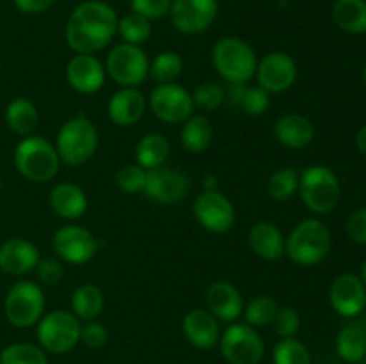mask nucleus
Returning a JSON list of instances; mask_svg holds the SVG:
<instances>
[{
    "label": "nucleus",
    "mask_w": 366,
    "mask_h": 364,
    "mask_svg": "<svg viewBox=\"0 0 366 364\" xmlns=\"http://www.w3.org/2000/svg\"><path fill=\"white\" fill-rule=\"evenodd\" d=\"M14 7L24 14H41L54 6L56 0H13Z\"/></svg>",
    "instance_id": "nucleus-46"
},
{
    "label": "nucleus",
    "mask_w": 366,
    "mask_h": 364,
    "mask_svg": "<svg viewBox=\"0 0 366 364\" xmlns=\"http://www.w3.org/2000/svg\"><path fill=\"white\" fill-rule=\"evenodd\" d=\"M66 81L81 95H93L106 84V68L93 54H75L66 64Z\"/></svg>",
    "instance_id": "nucleus-18"
},
{
    "label": "nucleus",
    "mask_w": 366,
    "mask_h": 364,
    "mask_svg": "<svg viewBox=\"0 0 366 364\" xmlns=\"http://www.w3.org/2000/svg\"><path fill=\"white\" fill-rule=\"evenodd\" d=\"M104 68L122 88H139L149 79L150 59L139 45L120 43L107 54Z\"/></svg>",
    "instance_id": "nucleus-9"
},
{
    "label": "nucleus",
    "mask_w": 366,
    "mask_h": 364,
    "mask_svg": "<svg viewBox=\"0 0 366 364\" xmlns=\"http://www.w3.org/2000/svg\"><path fill=\"white\" fill-rule=\"evenodd\" d=\"M356 146H357V150L363 153V156H366V123L360 128V132H357Z\"/></svg>",
    "instance_id": "nucleus-48"
},
{
    "label": "nucleus",
    "mask_w": 366,
    "mask_h": 364,
    "mask_svg": "<svg viewBox=\"0 0 366 364\" xmlns=\"http://www.w3.org/2000/svg\"><path fill=\"white\" fill-rule=\"evenodd\" d=\"M170 20L182 34H200L214 24L218 0H172Z\"/></svg>",
    "instance_id": "nucleus-14"
},
{
    "label": "nucleus",
    "mask_w": 366,
    "mask_h": 364,
    "mask_svg": "<svg viewBox=\"0 0 366 364\" xmlns=\"http://www.w3.org/2000/svg\"><path fill=\"white\" fill-rule=\"evenodd\" d=\"M365 359H366V357H365Z\"/></svg>",
    "instance_id": "nucleus-53"
},
{
    "label": "nucleus",
    "mask_w": 366,
    "mask_h": 364,
    "mask_svg": "<svg viewBox=\"0 0 366 364\" xmlns=\"http://www.w3.org/2000/svg\"><path fill=\"white\" fill-rule=\"evenodd\" d=\"M0 66H2V57H0Z\"/></svg>",
    "instance_id": "nucleus-52"
},
{
    "label": "nucleus",
    "mask_w": 366,
    "mask_h": 364,
    "mask_svg": "<svg viewBox=\"0 0 366 364\" xmlns=\"http://www.w3.org/2000/svg\"><path fill=\"white\" fill-rule=\"evenodd\" d=\"M250 250L263 261H279L285 257L286 236L272 221H257L247 236Z\"/></svg>",
    "instance_id": "nucleus-25"
},
{
    "label": "nucleus",
    "mask_w": 366,
    "mask_h": 364,
    "mask_svg": "<svg viewBox=\"0 0 366 364\" xmlns=\"http://www.w3.org/2000/svg\"><path fill=\"white\" fill-rule=\"evenodd\" d=\"M170 141L159 132H149L136 145V163L145 170L164 166L170 156Z\"/></svg>",
    "instance_id": "nucleus-29"
},
{
    "label": "nucleus",
    "mask_w": 366,
    "mask_h": 364,
    "mask_svg": "<svg viewBox=\"0 0 366 364\" xmlns=\"http://www.w3.org/2000/svg\"><path fill=\"white\" fill-rule=\"evenodd\" d=\"M206 309L224 323H234L243 316V296L234 284L227 280H217L206 289Z\"/></svg>",
    "instance_id": "nucleus-19"
},
{
    "label": "nucleus",
    "mask_w": 366,
    "mask_h": 364,
    "mask_svg": "<svg viewBox=\"0 0 366 364\" xmlns=\"http://www.w3.org/2000/svg\"><path fill=\"white\" fill-rule=\"evenodd\" d=\"M39 259V250L29 239L11 238L0 245V270L7 275L21 277L31 273Z\"/></svg>",
    "instance_id": "nucleus-21"
},
{
    "label": "nucleus",
    "mask_w": 366,
    "mask_h": 364,
    "mask_svg": "<svg viewBox=\"0 0 366 364\" xmlns=\"http://www.w3.org/2000/svg\"><path fill=\"white\" fill-rule=\"evenodd\" d=\"M332 236L318 218H306L286 236L285 256L299 266H315L329 256Z\"/></svg>",
    "instance_id": "nucleus-2"
},
{
    "label": "nucleus",
    "mask_w": 366,
    "mask_h": 364,
    "mask_svg": "<svg viewBox=\"0 0 366 364\" xmlns=\"http://www.w3.org/2000/svg\"><path fill=\"white\" fill-rule=\"evenodd\" d=\"M52 248L64 263L84 264L99 252V239L82 225L68 223L54 232Z\"/></svg>",
    "instance_id": "nucleus-12"
},
{
    "label": "nucleus",
    "mask_w": 366,
    "mask_h": 364,
    "mask_svg": "<svg viewBox=\"0 0 366 364\" xmlns=\"http://www.w3.org/2000/svg\"><path fill=\"white\" fill-rule=\"evenodd\" d=\"M172 0H131L132 13L147 20H161L170 13Z\"/></svg>",
    "instance_id": "nucleus-43"
},
{
    "label": "nucleus",
    "mask_w": 366,
    "mask_h": 364,
    "mask_svg": "<svg viewBox=\"0 0 366 364\" xmlns=\"http://www.w3.org/2000/svg\"><path fill=\"white\" fill-rule=\"evenodd\" d=\"M222 357L229 364H259L264 357V341L249 323H229L218 341Z\"/></svg>",
    "instance_id": "nucleus-10"
},
{
    "label": "nucleus",
    "mask_w": 366,
    "mask_h": 364,
    "mask_svg": "<svg viewBox=\"0 0 366 364\" xmlns=\"http://www.w3.org/2000/svg\"><path fill=\"white\" fill-rule=\"evenodd\" d=\"M274 138L279 145L292 150L306 148L315 139V125L300 113H290L277 118L272 127Z\"/></svg>",
    "instance_id": "nucleus-23"
},
{
    "label": "nucleus",
    "mask_w": 366,
    "mask_h": 364,
    "mask_svg": "<svg viewBox=\"0 0 366 364\" xmlns=\"http://www.w3.org/2000/svg\"><path fill=\"white\" fill-rule=\"evenodd\" d=\"M147 107L145 95L138 88H120L107 102V114L118 127H132L142 120Z\"/></svg>",
    "instance_id": "nucleus-22"
},
{
    "label": "nucleus",
    "mask_w": 366,
    "mask_h": 364,
    "mask_svg": "<svg viewBox=\"0 0 366 364\" xmlns=\"http://www.w3.org/2000/svg\"><path fill=\"white\" fill-rule=\"evenodd\" d=\"M332 20L349 34H365L366 0H336L332 6Z\"/></svg>",
    "instance_id": "nucleus-30"
},
{
    "label": "nucleus",
    "mask_w": 366,
    "mask_h": 364,
    "mask_svg": "<svg viewBox=\"0 0 366 364\" xmlns=\"http://www.w3.org/2000/svg\"><path fill=\"white\" fill-rule=\"evenodd\" d=\"M147 103H149V109L152 111L157 120L172 125L184 123L195 111L192 93L179 86L177 82L157 84L150 91Z\"/></svg>",
    "instance_id": "nucleus-11"
},
{
    "label": "nucleus",
    "mask_w": 366,
    "mask_h": 364,
    "mask_svg": "<svg viewBox=\"0 0 366 364\" xmlns=\"http://www.w3.org/2000/svg\"><path fill=\"white\" fill-rule=\"evenodd\" d=\"M189 178L175 168L159 166L147 170V181L143 193L150 200L163 206L177 203L189 195Z\"/></svg>",
    "instance_id": "nucleus-16"
},
{
    "label": "nucleus",
    "mask_w": 366,
    "mask_h": 364,
    "mask_svg": "<svg viewBox=\"0 0 366 364\" xmlns=\"http://www.w3.org/2000/svg\"><path fill=\"white\" fill-rule=\"evenodd\" d=\"M81 327L82 321L71 310H50L36 325L38 345L46 353L63 355L81 343Z\"/></svg>",
    "instance_id": "nucleus-7"
},
{
    "label": "nucleus",
    "mask_w": 366,
    "mask_h": 364,
    "mask_svg": "<svg viewBox=\"0 0 366 364\" xmlns=\"http://www.w3.org/2000/svg\"><path fill=\"white\" fill-rule=\"evenodd\" d=\"M331 307L343 318L360 316L366 307V288L357 275L342 273L329 288Z\"/></svg>",
    "instance_id": "nucleus-17"
},
{
    "label": "nucleus",
    "mask_w": 366,
    "mask_h": 364,
    "mask_svg": "<svg viewBox=\"0 0 366 364\" xmlns=\"http://www.w3.org/2000/svg\"><path fill=\"white\" fill-rule=\"evenodd\" d=\"M104 293L99 285L86 284L77 285L71 293L70 309L81 321H92L102 314L104 310Z\"/></svg>",
    "instance_id": "nucleus-27"
},
{
    "label": "nucleus",
    "mask_w": 366,
    "mask_h": 364,
    "mask_svg": "<svg viewBox=\"0 0 366 364\" xmlns=\"http://www.w3.org/2000/svg\"><path fill=\"white\" fill-rule=\"evenodd\" d=\"M117 31V11L102 0H86L71 11L64 39L75 54H97L109 45Z\"/></svg>",
    "instance_id": "nucleus-1"
},
{
    "label": "nucleus",
    "mask_w": 366,
    "mask_h": 364,
    "mask_svg": "<svg viewBox=\"0 0 366 364\" xmlns=\"http://www.w3.org/2000/svg\"><path fill=\"white\" fill-rule=\"evenodd\" d=\"M147 181V170L139 166L138 163L125 164V166L118 168L117 175H114V184L120 191L134 195V193L143 191Z\"/></svg>",
    "instance_id": "nucleus-39"
},
{
    "label": "nucleus",
    "mask_w": 366,
    "mask_h": 364,
    "mask_svg": "<svg viewBox=\"0 0 366 364\" xmlns=\"http://www.w3.org/2000/svg\"><path fill=\"white\" fill-rule=\"evenodd\" d=\"M213 143V125L204 114H192L182 123L181 145L189 153H202Z\"/></svg>",
    "instance_id": "nucleus-28"
},
{
    "label": "nucleus",
    "mask_w": 366,
    "mask_h": 364,
    "mask_svg": "<svg viewBox=\"0 0 366 364\" xmlns=\"http://www.w3.org/2000/svg\"><path fill=\"white\" fill-rule=\"evenodd\" d=\"M0 364H49V353L34 343H11L0 352Z\"/></svg>",
    "instance_id": "nucleus-34"
},
{
    "label": "nucleus",
    "mask_w": 366,
    "mask_h": 364,
    "mask_svg": "<svg viewBox=\"0 0 366 364\" xmlns=\"http://www.w3.org/2000/svg\"><path fill=\"white\" fill-rule=\"evenodd\" d=\"M49 206L56 216L74 221L88 211V196L75 182H59L49 193Z\"/></svg>",
    "instance_id": "nucleus-24"
},
{
    "label": "nucleus",
    "mask_w": 366,
    "mask_h": 364,
    "mask_svg": "<svg viewBox=\"0 0 366 364\" xmlns=\"http://www.w3.org/2000/svg\"><path fill=\"white\" fill-rule=\"evenodd\" d=\"M274 364H313L310 348L297 338H285L275 343L272 350Z\"/></svg>",
    "instance_id": "nucleus-36"
},
{
    "label": "nucleus",
    "mask_w": 366,
    "mask_h": 364,
    "mask_svg": "<svg viewBox=\"0 0 366 364\" xmlns=\"http://www.w3.org/2000/svg\"><path fill=\"white\" fill-rule=\"evenodd\" d=\"M218 188H220V182L214 175H206L202 178V191H218Z\"/></svg>",
    "instance_id": "nucleus-47"
},
{
    "label": "nucleus",
    "mask_w": 366,
    "mask_h": 364,
    "mask_svg": "<svg viewBox=\"0 0 366 364\" xmlns=\"http://www.w3.org/2000/svg\"><path fill=\"white\" fill-rule=\"evenodd\" d=\"M54 146L61 163L74 168L82 166L97 153L99 131L86 114H75L61 125Z\"/></svg>",
    "instance_id": "nucleus-3"
},
{
    "label": "nucleus",
    "mask_w": 366,
    "mask_h": 364,
    "mask_svg": "<svg viewBox=\"0 0 366 364\" xmlns=\"http://www.w3.org/2000/svg\"><path fill=\"white\" fill-rule=\"evenodd\" d=\"M192 98L195 107L206 111V113H211V111H217L224 106L225 89L224 86H220L218 82L206 81L193 89Z\"/></svg>",
    "instance_id": "nucleus-38"
},
{
    "label": "nucleus",
    "mask_w": 366,
    "mask_h": 364,
    "mask_svg": "<svg viewBox=\"0 0 366 364\" xmlns=\"http://www.w3.org/2000/svg\"><path fill=\"white\" fill-rule=\"evenodd\" d=\"M117 34L122 36L124 43L142 46L152 34V24L139 14L131 13L124 18H118Z\"/></svg>",
    "instance_id": "nucleus-37"
},
{
    "label": "nucleus",
    "mask_w": 366,
    "mask_h": 364,
    "mask_svg": "<svg viewBox=\"0 0 366 364\" xmlns=\"http://www.w3.org/2000/svg\"><path fill=\"white\" fill-rule=\"evenodd\" d=\"M361 280H363V284H365V288H366V261L363 263V266H361Z\"/></svg>",
    "instance_id": "nucleus-49"
},
{
    "label": "nucleus",
    "mask_w": 366,
    "mask_h": 364,
    "mask_svg": "<svg viewBox=\"0 0 366 364\" xmlns=\"http://www.w3.org/2000/svg\"><path fill=\"white\" fill-rule=\"evenodd\" d=\"M277 309L279 303L274 296L259 295L247 303L245 309H243V318H245V323H249L250 327L263 328L272 325Z\"/></svg>",
    "instance_id": "nucleus-35"
},
{
    "label": "nucleus",
    "mask_w": 366,
    "mask_h": 364,
    "mask_svg": "<svg viewBox=\"0 0 366 364\" xmlns=\"http://www.w3.org/2000/svg\"><path fill=\"white\" fill-rule=\"evenodd\" d=\"M182 334L195 348L211 350L220 341V321L207 309H192L182 318Z\"/></svg>",
    "instance_id": "nucleus-20"
},
{
    "label": "nucleus",
    "mask_w": 366,
    "mask_h": 364,
    "mask_svg": "<svg viewBox=\"0 0 366 364\" xmlns=\"http://www.w3.org/2000/svg\"><path fill=\"white\" fill-rule=\"evenodd\" d=\"M184 61L174 50H163L150 61L149 77H152L157 84H170L182 75Z\"/></svg>",
    "instance_id": "nucleus-32"
},
{
    "label": "nucleus",
    "mask_w": 366,
    "mask_h": 364,
    "mask_svg": "<svg viewBox=\"0 0 366 364\" xmlns=\"http://www.w3.org/2000/svg\"><path fill=\"white\" fill-rule=\"evenodd\" d=\"M297 75V63L290 54L286 52H270L257 61L256 75L257 86L263 88L270 95L285 93L295 84Z\"/></svg>",
    "instance_id": "nucleus-15"
},
{
    "label": "nucleus",
    "mask_w": 366,
    "mask_h": 364,
    "mask_svg": "<svg viewBox=\"0 0 366 364\" xmlns=\"http://www.w3.org/2000/svg\"><path fill=\"white\" fill-rule=\"evenodd\" d=\"M6 123L14 134L21 136V138L32 136L39 123L38 107L25 96L11 100L6 107Z\"/></svg>",
    "instance_id": "nucleus-26"
},
{
    "label": "nucleus",
    "mask_w": 366,
    "mask_h": 364,
    "mask_svg": "<svg viewBox=\"0 0 366 364\" xmlns=\"http://www.w3.org/2000/svg\"><path fill=\"white\" fill-rule=\"evenodd\" d=\"M363 81H365V86H366V63H365V68H363Z\"/></svg>",
    "instance_id": "nucleus-50"
},
{
    "label": "nucleus",
    "mask_w": 366,
    "mask_h": 364,
    "mask_svg": "<svg viewBox=\"0 0 366 364\" xmlns=\"http://www.w3.org/2000/svg\"><path fill=\"white\" fill-rule=\"evenodd\" d=\"M0 191H2V178H0Z\"/></svg>",
    "instance_id": "nucleus-51"
},
{
    "label": "nucleus",
    "mask_w": 366,
    "mask_h": 364,
    "mask_svg": "<svg viewBox=\"0 0 366 364\" xmlns=\"http://www.w3.org/2000/svg\"><path fill=\"white\" fill-rule=\"evenodd\" d=\"M272 325L281 339L297 338L300 330V314L293 307H279Z\"/></svg>",
    "instance_id": "nucleus-41"
},
{
    "label": "nucleus",
    "mask_w": 366,
    "mask_h": 364,
    "mask_svg": "<svg viewBox=\"0 0 366 364\" xmlns=\"http://www.w3.org/2000/svg\"><path fill=\"white\" fill-rule=\"evenodd\" d=\"M211 61L218 75L229 84H247L256 75V50L238 36L218 39L211 52Z\"/></svg>",
    "instance_id": "nucleus-5"
},
{
    "label": "nucleus",
    "mask_w": 366,
    "mask_h": 364,
    "mask_svg": "<svg viewBox=\"0 0 366 364\" xmlns=\"http://www.w3.org/2000/svg\"><path fill=\"white\" fill-rule=\"evenodd\" d=\"M299 195L311 213L322 216L336 209L342 196V186L331 168L313 164L299 173Z\"/></svg>",
    "instance_id": "nucleus-6"
},
{
    "label": "nucleus",
    "mask_w": 366,
    "mask_h": 364,
    "mask_svg": "<svg viewBox=\"0 0 366 364\" xmlns=\"http://www.w3.org/2000/svg\"><path fill=\"white\" fill-rule=\"evenodd\" d=\"M239 107L247 116H263L270 107V93H267L259 86H247Z\"/></svg>",
    "instance_id": "nucleus-40"
},
{
    "label": "nucleus",
    "mask_w": 366,
    "mask_h": 364,
    "mask_svg": "<svg viewBox=\"0 0 366 364\" xmlns=\"http://www.w3.org/2000/svg\"><path fill=\"white\" fill-rule=\"evenodd\" d=\"M345 228L352 241L360 243V245H366V207L356 209L350 214Z\"/></svg>",
    "instance_id": "nucleus-45"
},
{
    "label": "nucleus",
    "mask_w": 366,
    "mask_h": 364,
    "mask_svg": "<svg viewBox=\"0 0 366 364\" xmlns=\"http://www.w3.org/2000/svg\"><path fill=\"white\" fill-rule=\"evenodd\" d=\"M107 339H109V332H107L106 325L100 323V321H84V325L81 327V343L86 348H102Z\"/></svg>",
    "instance_id": "nucleus-44"
},
{
    "label": "nucleus",
    "mask_w": 366,
    "mask_h": 364,
    "mask_svg": "<svg viewBox=\"0 0 366 364\" xmlns=\"http://www.w3.org/2000/svg\"><path fill=\"white\" fill-rule=\"evenodd\" d=\"M14 168L29 182H49L59 173L61 159L56 146L43 136H27L14 148Z\"/></svg>",
    "instance_id": "nucleus-4"
},
{
    "label": "nucleus",
    "mask_w": 366,
    "mask_h": 364,
    "mask_svg": "<svg viewBox=\"0 0 366 364\" xmlns=\"http://www.w3.org/2000/svg\"><path fill=\"white\" fill-rule=\"evenodd\" d=\"M193 216L204 231L225 234L236 223V211L231 200L218 191H202L193 200Z\"/></svg>",
    "instance_id": "nucleus-13"
},
{
    "label": "nucleus",
    "mask_w": 366,
    "mask_h": 364,
    "mask_svg": "<svg viewBox=\"0 0 366 364\" xmlns=\"http://www.w3.org/2000/svg\"><path fill=\"white\" fill-rule=\"evenodd\" d=\"M36 277L43 285H59L64 278V266L59 259H39V263L34 268Z\"/></svg>",
    "instance_id": "nucleus-42"
},
{
    "label": "nucleus",
    "mask_w": 366,
    "mask_h": 364,
    "mask_svg": "<svg viewBox=\"0 0 366 364\" xmlns=\"http://www.w3.org/2000/svg\"><path fill=\"white\" fill-rule=\"evenodd\" d=\"M4 314L16 328H31L38 325L45 314V295L39 284L20 280L11 285L4 298Z\"/></svg>",
    "instance_id": "nucleus-8"
},
{
    "label": "nucleus",
    "mask_w": 366,
    "mask_h": 364,
    "mask_svg": "<svg viewBox=\"0 0 366 364\" xmlns=\"http://www.w3.org/2000/svg\"><path fill=\"white\" fill-rule=\"evenodd\" d=\"M336 352L345 363L360 364L366 357V330L361 325L349 323L336 335Z\"/></svg>",
    "instance_id": "nucleus-31"
},
{
    "label": "nucleus",
    "mask_w": 366,
    "mask_h": 364,
    "mask_svg": "<svg viewBox=\"0 0 366 364\" xmlns=\"http://www.w3.org/2000/svg\"><path fill=\"white\" fill-rule=\"evenodd\" d=\"M297 191H299V171L295 168H279L268 177L267 193L275 202H288Z\"/></svg>",
    "instance_id": "nucleus-33"
}]
</instances>
